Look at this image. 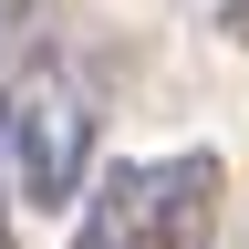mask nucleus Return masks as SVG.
Listing matches in <instances>:
<instances>
[{"label":"nucleus","instance_id":"nucleus-1","mask_svg":"<svg viewBox=\"0 0 249 249\" xmlns=\"http://www.w3.org/2000/svg\"><path fill=\"white\" fill-rule=\"evenodd\" d=\"M218 218V156H124L93 177V197L73 218V249H197Z\"/></svg>","mask_w":249,"mask_h":249},{"label":"nucleus","instance_id":"nucleus-2","mask_svg":"<svg viewBox=\"0 0 249 249\" xmlns=\"http://www.w3.org/2000/svg\"><path fill=\"white\" fill-rule=\"evenodd\" d=\"M0 156H11L31 208H83V187H93V104H83V83L52 73V62L21 73L11 114H0Z\"/></svg>","mask_w":249,"mask_h":249},{"label":"nucleus","instance_id":"nucleus-3","mask_svg":"<svg viewBox=\"0 0 249 249\" xmlns=\"http://www.w3.org/2000/svg\"><path fill=\"white\" fill-rule=\"evenodd\" d=\"M0 249H11V229H0Z\"/></svg>","mask_w":249,"mask_h":249}]
</instances>
